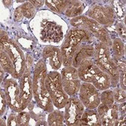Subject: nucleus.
I'll return each mask as SVG.
<instances>
[{
  "label": "nucleus",
  "instance_id": "ea45409f",
  "mask_svg": "<svg viewBox=\"0 0 126 126\" xmlns=\"http://www.w3.org/2000/svg\"><path fill=\"white\" fill-rule=\"evenodd\" d=\"M3 3H4L5 6H6V7L8 8V7H10L11 5L12 2L11 1H3Z\"/></svg>",
  "mask_w": 126,
  "mask_h": 126
},
{
  "label": "nucleus",
  "instance_id": "ddd939ff",
  "mask_svg": "<svg viewBox=\"0 0 126 126\" xmlns=\"http://www.w3.org/2000/svg\"><path fill=\"white\" fill-rule=\"evenodd\" d=\"M43 58L46 61H48V63L54 69H60L62 64V54L61 49L54 46H47L43 48Z\"/></svg>",
  "mask_w": 126,
  "mask_h": 126
},
{
  "label": "nucleus",
  "instance_id": "b1692460",
  "mask_svg": "<svg viewBox=\"0 0 126 126\" xmlns=\"http://www.w3.org/2000/svg\"><path fill=\"white\" fill-rule=\"evenodd\" d=\"M114 61L116 64L119 73V84L121 86V88L123 90H125L126 87V79H125V72H126V66H125V61H122V59H116L115 58Z\"/></svg>",
  "mask_w": 126,
  "mask_h": 126
},
{
  "label": "nucleus",
  "instance_id": "6e6552de",
  "mask_svg": "<svg viewBox=\"0 0 126 126\" xmlns=\"http://www.w3.org/2000/svg\"><path fill=\"white\" fill-rule=\"evenodd\" d=\"M87 17L95 20L100 25L110 26L115 21L114 12L110 5L95 4L92 5L87 12Z\"/></svg>",
  "mask_w": 126,
  "mask_h": 126
},
{
  "label": "nucleus",
  "instance_id": "f257e3e1",
  "mask_svg": "<svg viewBox=\"0 0 126 126\" xmlns=\"http://www.w3.org/2000/svg\"><path fill=\"white\" fill-rule=\"evenodd\" d=\"M46 61L42 58L37 62L34 69L32 78L33 95L38 107L48 113H51L54 110V105L46 87Z\"/></svg>",
  "mask_w": 126,
  "mask_h": 126
},
{
  "label": "nucleus",
  "instance_id": "9d476101",
  "mask_svg": "<svg viewBox=\"0 0 126 126\" xmlns=\"http://www.w3.org/2000/svg\"><path fill=\"white\" fill-rule=\"evenodd\" d=\"M119 104L115 102L111 108H108L105 105L100 103L97 107V112L99 115L102 125L113 126L116 125L119 118L118 112Z\"/></svg>",
  "mask_w": 126,
  "mask_h": 126
},
{
  "label": "nucleus",
  "instance_id": "f8f14e48",
  "mask_svg": "<svg viewBox=\"0 0 126 126\" xmlns=\"http://www.w3.org/2000/svg\"><path fill=\"white\" fill-rule=\"evenodd\" d=\"M92 84L99 91L108 90L110 87V79L108 74L98 68L95 63L91 68Z\"/></svg>",
  "mask_w": 126,
  "mask_h": 126
},
{
  "label": "nucleus",
  "instance_id": "412c9836",
  "mask_svg": "<svg viewBox=\"0 0 126 126\" xmlns=\"http://www.w3.org/2000/svg\"><path fill=\"white\" fill-rule=\"evenodd\" d=\"M112 50L113 58L116 59H122L125 55V46L122 40L120 38H116L112 42Z\"/></svg>",
  "mask_w": 126,
  "mask_h": 126
},
{
  "label": "nucleus",
  "instance_id": "dca6fc26",
  "mask_svg": "<svg viewBox=\"0 0 126 126\" xmlns=\"http://www.w3.org/2000/svg\"><path fill=\"white\" fill-rule=\"evenodd\" d=\"M94 61L92 58L84 60L77 68L79 79L83 82L92 83L91 68Z\"/></svg>",
  "mask_w": 126,
  "mask_h": 126
},
{
  "label": "nucleus",
  "instance_id": "bb28decb",
  "mask_svg": "<svg viewBox=\"0 0 126 126\" xmlns=\"http://www.w3.org/2000/svg\"><path fill=\"white\" fill-rule=\"evenodd\" d=\"M31 116V114L26 111L16 112V126L28 125Z\"/></svg>",
  "mask_w": 126,
  "mask_h": 126
},
{
  "label": "nucleus",
  "instance_id": "423d86ee",
  "mask_svg": "<svg viewBox=\"0 0 126 126\" xmlns=\"http://www.w3.org/2000/svg\"><path fill=\"white\" fill-rule=\"evenodd\" d=\"M3 87L9 108L14 112H21L26 109L22 102L19 84L14 79H8L4 81Z\"/></svg>",
  "mask_w": 126,
  "mask_h": 126
},
{
  "label": "nucleus",
  "instance_id": "9b49d317",
  "mask_svg": "<svg viewBox=\"0 0 126 126\" xmlns=\"http://www.w3.org/2000/svg\"><path fill=\"white\" fill-rule=\"evenodd\" d=\"M19 87L21 90L22 102L25 108H27L33 98V85L31 69H26L23 75L19 79Z\"/></svg>",
  "mask_w": 126,
  "mask_h": 126
},
{
  "label": "nucleus",
  "instance_id": "f3484780",
  "mask_svg": "<svg viewBox=\"0 0 126 126\" xmlns=\"http://www.w3.org/2000/svg\"><path fill=\"white\" fill-rule=\"evenodd\" d=\"M80 125L99 126L102 125L99 115L95 109H87L84 110L81 117Z\"/></svg>",
  "mask_w": 126,
  "mask_h": 126
},
{
  "label": "nucleus",
  "instance_id": "6ab92c4d",
  "mask_svg": "<svg viewBox=\"0 0 126 126\" xmlns=\"http://www.w3.org/2000/svg\"><path fill=\"white\" fill-rule=\"evenodd\" d=\"M84 8V7L82 2L79 1H69L66 11H64V14L69 17L75 18L81 16Z\"/></svg>",
  "mask_w": 126,
  "mask_h": 126
},
{
  "label": "nucleus",
  "instance_id": "72a5a7b5",
  "mask_svg": "<svg viewBox=\"0 0 126 126\" xmlns=\"http://www.w3.org/2000/svg\"><path fill=\"white\" fill-rule=\"evenodd\" d=\"M9 40L10 38L8 37V34L4 31H1V47L3 46V45L6 43Z\"/></svg>",
  "mask_w": 126,
  "mask_h": 126
},
{
  "label": "nucleus",
  "instance_id": "2eb2a0df",
  "mask_svg": "<svg viewBox=\"0 0 126 126\" xmlns=\"http://www.w3.org/2000/svg\"><path fill=\"white\" fill-rule=\"evenodd\" d=\"M42 39L43 40H48L49 41L58 42L62 38L61 29L54 22H46L45 26H43Z\"/></svg>",
  "mask_w": 126,
  "mask_h": 126
},
{
  "label": "nucleus",
  "instance_id": "39448f33",
  "mask_svg": "<svg viewBox=\"0 0 126 126\" xmlns=\"http://www.w3.org/2000/svg\"><path fill=\"white\" fill-rule=\"evenodd\" d=\"M1 50H3L8 55L14 64V73L12 77L19 79L26 70V58L22 50L13 40H9L5 43L1 47Z\"/></svg>",
  "mask_w": 126,
  "mask_h": 126
},
{
  "label": "nucleus",
  "instance_id": "7ed1b4c3",
  "mask_svg": "<svg viewBox=\"0 0 126 126\" xmlns=\"http://www.w3.org/2000/svg\"><path fill=\"white\" fill-rule=\"evenodd\" d=\"M93 47L95 64L108 74L110 79V86L113 88L116 87L119 82V73L114 58L111 57L110 47L102 42H98Z\"/></svg>",
  "mask_w": 126,
  "mask_h": 126
},
{
  "label": "nucleus",
  "instance_id": "f704fd0d",
  "mask_svg": "<svg viewBox=\"0 0 126 126\" xmlns=\"http://www.w3.org/2000/svg\"><path fill=\"white\" fill-rule=\"evenodd\" d=\"M118 112L120 114V116L125 115V102H122V103H120V105H119Z\"/></svg>",
  "mask_w": 126,
  "mask_h": 126
},
{
  "label": "nucleus",
  "instance_id": "a211bd4d",
  "mask_svg": "<svg viewBox=\"0 0 126 126\" xmlns=\"http://www.w3.org/2000/svg\"><path fill=\"white\" fill-rule=\"evenodd\" d=\"M62 84L66 93L69 96H74L79 92L81 81L79 79H62Z\"/></svg>",
  "mask_w": 126,
  "mask_h": 126
},
{
  "label": "nucleus",
  "instance_id": "1a4fd4ad",
  "mask_svg": "<svg viewBox=\"0 0 126 126\" xmlns=\"http://www.w3.org/2000/svg\"><path fill=\"white\" fill-rule=\"evenodd\" d=\"M79 99L87 109H96L101 103L100 93L92 83L81 82Z\"/></svg>",
  "mask_w": 126,
  "mask_h": 126
},
{
  "label": "nucleus",
  "instance_id": "cd10ccee",
  "mask_svg": "<svg viewBox=\"0 0 126 126\" xmlns=\"http://www.w3.org/2000/svg\"><path fill=\"white\" fill-rule=\"evenodd\" d=\"M112 3L113 4L112 5L111 8L114 12L115 16L116 15V16L119 19L124 18L125 15V5H123L122 2L119 1H114V2H112Z\"/></svg>",
  "mask_w": 126,
  "mask_h": 126
},
{
  "label": "nucleus",
  "instance_id": "0eeeda50",
  "mask_svg": "<svg viewBox=\"0 0 126 126\" xmlns=\"http://www.w3.org/2000/svg\"><path fill=\"white\" fill-rule=\"evenodd\" d=\"M64 108V123L69 126L80 125L81 117L85 110V107L81 100L75 95L71 96Z\"/></svg>",
  "mask_w": 126,
  "mask_h": 126
},
{
  "label": "nucleus",
  "instance_id": "7c9ffc66",
  "mask_svg": "<svg viewBox=\"0 0 126 126\" xmlns=\"http://www.w3.org/2000/svg\"><path fill=\"white\" fill-rule=\"evenodd\" d=\"M116 30L119 36L121 37V40H123V41L125 40V26L122 22H119L116 26Z\"/></svg>",
  "mask_w": 126,
  "mask_h": 126
},
{
  "label": "nucleus",
  "instance_id": "e433bc0d",
  "mask_svg": "<svg viewBox=\"0 0 126 126\" xmlns=\"http://www.w3.org/2000/svg\"><path fill=\"white\" fill-rule=\"evenodd\" d=\"M29 2L34 5V8H40L45 3L44 1H41V0H40V1H39V0H34V1H29Z\"/></svg>",
  "mask_w": 126,
  "mask_h": 126
},
{
  "label": "nucleus",
  "instance_id": "f03ea898",
  "mask_svg": "<svg viewBox=\"0 0 126 126\" xmlns=\"http://www.w3.org/2000/svg\"><path fill=\"white\" fill-rule=\"evenodd\" d=\"M92 34L82 29L72 28L68 32L61 46L62 63L64 66H72V60L78 47L82 43L93 41Z\"/></svg>",
  "mask_w": 126,
  "mask_h": 126
},
{
  "label": "nucleus",
  "instance_id": "4c0bfd02",
  "mask_svg": "<svg viewBox=\"0 0 126 126\" xmlns=\"http://www.w3.org/2000/svg\"><path fill=\"white\" fill-rule=\"evenodd\" d=\"M5 72L3 70V69H2V67H0V74H1V79H0V82H1V83H2V81H3Z\"/></svg>",
  "mask_w": 126,
  "mask_h": 126
},
{
  "label": "nucleus",
  "instance_id": "20e7f679",
  "mask_svg": "<svg viewBox=\"0 0 126 126\" xmlns=\"http://www.w3.org/2000/svg\"><path fill=\"white\" fill-rule=\"evenodd\" d=\"M46 87L52 103L58 109L65 108L69 95L63 88L61 75L57 71L49 72L46 78Z\"/></svg>",
  "mask_w": 126,
  "mask_h": 126
},
{
  "label": "nucleus",
  "instance_id": "a878e982",
  "mask_svg": "<svg viewBox=\"0 0 126 126\" xmlns=\"http://www.w3.org/2000/svg\"><path fill=\"white\" fill-rule=\"evenodd\" d=\"M20 8L23 14V16L26 18L30 19L35 15V13H36L35 8L30 2H25L20 6Z\"/></svg>",
  "mask_w": 126,
  "mask_h": 126
},
{
  "label": "nucleus",
  "instance_id": "c756f323",
  "mask_svg": "<svg viewBox=\"0 0 126 126\" xmlns=\"http://www.w3.org/2000/svg\"><path fill=\"white\" fill-rule=\"evenodd\" d=\"M0 102H1V105H0V115L2 116L5 113L6 106L8 105L6 96H5V92L2 90H1V99H0Z\"/></svg>",
  "mask_w": 126,
  "mask_h": 126
},
{
  "label": "nucleus",
  "instance_id": "5701e85b",
  "mask_svg": "<svg viewBox=\"0 0 126 126\" xmlns=\"http://www.w3.org/2000/svg\"><path fill=\"white\" fill-rule=\"evenodd\" d=\"M69 1H63V0H58V1H50L47 0L45 2L46 5L49 8L50 10H52L56 13H63L66 11Z\"/></svg>",
  "mask_w": 126,
  "mask_h": 126
},
{
  "label": "nucleus",
  "instance_id": "c85d7f7f",
  "mask_svg": "<svg viewBox=\"0 0 126 126\" xmlns=\"http://www.w3.org/2000/svg\"><path fill=\"white\" fill-rule=\"evenodd\" d=\"M112 92H113V95L114 98L115 102L120 104L125 102V98H126L125 90H123L121 87H116L113 88Z\"/></svg>",
  "mask_w": 126,
  "mask_h": 126
},
{
  "label": "nucleus",
  "instance_id": "4be33fe9",
  "mask_svg": "<svg viewBox=\"0 0 126 126\" xmlns=\"http://www.w3.org/2000/svg\"><path fill=\"white\" fill-rule=\"evenodd\" d=\"M48 125L60 126L64 125V113L59 110H54L48 116Z\"/></svg>",
  "mask_w": 126,
  "mask_h": 126
},
{
  "label": "nucleus",
  "instance_id": "c9c22d12",
  "mask_svg": "<svg viewBox=\"0 0 126 126\" xmlns=\"http://www.w3.org/2000/svg\"><path fill=\"white\" fill-rule=\"evenodd\" d=\"M116 125H117V126H123V125H125V115L120 116V117L118 118Z\"/></svg>",
  "mask_w": 126,
  "mask_h": 126
},
{
  "label": "nucleus",
  "instance_id": "393cba45",
  "mask_svg": "<svg viewBox=\"0 0 126 126\" xmlns=\"http://www.w3.org/2000/svg\"><path fill=\"white\" fill-rule=\"evenodd\" d=\"M100 101L101 103L105 105L108 108H111L113 105L115 103L112 90H103L102 93H100Z\"/></svg>",
  "mask_w": 126,
  "mask_h": 126
},
{
  "label": "nucleus",
  "instance_id": "4468645a",
  "mask_svg": "<svg viewBox=\"0 0 126 126\" xmlns=\"http://www.w3.org/2000/svg\"><path fill=\"white\" fill-rule=\"evenodd\" d=\"M93 57H94V47L90 44L82 43L76 49V52L75 53L72 60V66L77 69L80 65V63L84 60L92 58Z\"/></svg>",
  "mask_w": 126,
  "mask_h": 126
},
{
  "label": "nucleus",
  "instance_id": "58836bf2",
  "mask_svg": "<svg viewBox=\"0 0 126 126\" xmlns=\"http://www.w3.org/2000/svg\"><path fill=\"white\" fill-rule=\"evenodd\" d=\"M48 125V122H43V121H40V122H37V124H36V125Z\"/></svg>",
  "mask_w": 126,
  "mask_h": 126
},
{
  "label": "nucleus",
  "instance_id": "473e14b6",
  "mask_svg": "<svg viewBox=\"0 0 126 126\" xmlns=\"http://www.w3.org/2000/svg\"><path fill=\"white\" fill-rule=\"evenodd\" d=\"M23 14L22 12V10H21V8L20 6L19 8H17L14 12V18H15V20L17 21V22H20L22 18H23Z\"/></svg>",
  "mask_w": 126,
  "mask_h": 126
},
{
  "label": "nucleus",
  "instance_id": "2f4dec72",
  "mask_svg": "<svg viewBox=\"0 0 126 126\" xmlns=\"http://www.w3.org/2000/svg\"><path fill=\"white\" fill-rule=\"evenodd\" d=\"M8 125L16 126V112L11 113L8 118Z\"/></svg>",
  "mask_w": 126,
  "mask_h": 126
},
{
  "label": "nucleus",
  "instance_id": "aec40b11",
  "mask_svg": "<svg viewBox=\"0 0 126 126\" xmlns=\"http://www.w3.org/2000/svg\"><path fill=\"white\" fill-rule=\"evenodd\" d=\"M0 62H1V67L3 70L13 76L14 73V64L8 55L3 50H0Z\"/></svg>",
  "mask_w": 126,
  "mask_h": 126
}]
</instances>
